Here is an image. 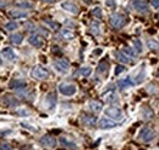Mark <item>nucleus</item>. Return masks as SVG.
<instances>
[{
	"label": "nucleus",
	"mask_w": 159,
	"mask_h": 150,
	"mask_svg": "<svg viewBox=\"0 0 159 150\" xmlns=\"http://www.w3.org/2000/svg\"><path fill=\"white\" fill-rule=\"evenodd\" d=\"M31 75L34 78V79H38V80H45L49 78V71L43 65H36L33 67V69L31 70Z\"/></svg>",
	"instance_id": "nucleus-1"
},
{
	"label": "nucleus",
	"mask_w": 159,
	"mask_h": 150,
	"mask_svg": "<svg viewBox=\"0 0 159 150\" xmlns=\"http://www.w3.org/2000/svg\"><path fill=\"white\" fill-rule=\"evenodd\" d=\"M59 91L64 96H74L76 94V91H77V87L74 84L64 83V84H60L59 85Z\"/></svg>",
	"instance_id": "nucleus-2"
},
{
	"label": "nucleus",
	"mask_w": 159,
	"mask_h": 150,
	"mask_svg": "<svg viewBox=\"0 0 159 150\" xmlns=\"http://www.w3.org/2000/svg\"><path fill=\"white\" fill-rule=\"evenodd\" d=\"M54 69L58 71V73H61V74H65L69 71L70 69V63L66 60V59H59L54 63Z\"/></svg>",
	"instance_id": "nucleus-3"
},
{
	"label": "nucleus",
	"mask_w": 159,
	"mask_h": 150,
	"mask_svg": "<svg viewBox=\"0 0 159 150\" xmlns=\"http://www.w3.org/2000/svg\"><path fill=\"white\" fill-rule=\"evenodd\" d=\"M105 115L113 120H116V121H120L122 120V112L120 108L115 107V106H111V107H108L105 108Z\"/></svg>",
	"instance_id": "nucleus-4"
},
{
	"label": "nucleus",
	"mask_w": 159,
	"mask_h": 150,
	"mask_svg": "<svg viewBox=\"0 0 159 150\" xmlns=\"http://www.w3.org/2000/svg\"><path fill=\"white\" fill-rule=\"evenodd\" d=\"M110 23L115 28H121L125 25V16L121 14H114L110 16Z\"/></svg>",
	"instance_id": "nucleus-5"
},
{
	"label": "nucleus",
	"mask_w": 159,
	"mask_h": 150,
	"mask_svg": "<svg viewBox=\"0 0 159 150\" xmlns=\"http://www.w3.org/2000/svg\"><path fill=\"white\" fill-rule=\"evenodd\" d=\"M140 138H141V140H142V142H145V143H149V142L154 138V132H153L151 128L145 127V128H142V129H141V132H140Z\"/></svg>",
	"instance_id": "nucleus-6"
},
{
	"label": "nucleus",
	"mask_w": 159,
	"mask_h": 150,
	"mask_svg": "<svg viewBox=\"0 0 159 150\" xmlns=\"http://www.w3.org/2000/svg\"><path fill=\"white\" fill-rule=\"evenodd\" d=\"M132 6H134V9H135L137 12H140V14H148V11H149L148 5H147L146 2H143V1H140V0L132 1Z\"/></svg>",
	"instance_id": "nucleus-7"
},
{
	"label": "nucleus",
	"mask_w": 159,
	"mask_h": 150,
	"mask_svg": "<svg viewBox=\"0 0 159 150\" xmlns=\"http://www.w3.org/2000/svg\"><path fill=\"white\" fill-rule=\"evenodd\" d=\"M61 9L68 11V12H70V14H74V15L79 14V6L76 4H74V2H71V1L61 2Z\"/></svg>",
	"instance_id": "nucleus-8"
},
{
	"label": "nucleus",
	"mask_w": 159,
	"mask_h": 150,
	"mask_svg": "<svg viewBox=\"0 0 159 150\" xmlns=\"http://www.w3.org/2000/svg\"><path fill=\"white\" fill-rule=\"evenodd\" d=\"M39 143L43 147H45V148H54L56 145V140L52 136H44V137H42L41 140H39Z\"/></svg>",
	"instance_id": "nucleus-9"
},
{
	"label": "nucleus",
	"mask_w": 159,
	"mask_h": 150,
	"mask_svg": "<svg viewBox=\"0 0 159 150\" xmlns=\"http://www.w3.org/2000/svg\"><path fill=\"white\" fill-rule=\"evenodd\" d=\"M116 127H118V123H115L111 120L102 118L99 121V128H102V129H113V128H116Z\"/></svg>",
	"instance_id": "nucleus-10"
},
{
	"label": "nucleus",
	"mask_w": 159,
	"mask_h": 150,
	"mask_svg": "<svg viewBox=\"0 0 159 150\" xmlns=\"http://www.w3.org/2000/svg\"><path fill=\"white\" fill-rule=\"evenodd\" d=\"M28 43L36 48H41L43 46V38L39 34H32L28 38Z\"/></svg>",
	"instance_id": "nucleus-11"
},
{
	"label": "nucleus",
	"mask_w": 159,
	"mask_h": 150,
	"mask_svg": "<svg viewBox=\"0 0 159 150\" xmlns=\"http://www.w3.org/2000/svg\"><path fill=\"white\" fill-rule=\"evenodd\" d=\"M55 105H56V96H55V94L54 92L48 94L47 97H45V107L48 110H53L55 107Z\"/></svg>",
	"instance_id": "nucleus-12"
},
{
	"label": "nucleus",
	"mask_w": 159,
	"mask_h": 150,
	"mask_svg": "<svg viewBox=\"0 0 159 150\" xmlns=\"http://www.w3.org/2000/svg\"><path fill=\"white\" fill-rule=\"evenodd\" d=\"M1 54H2L4 59H6V60H9V62H12V60H15V58H16L14 49H11L10 47H5V48L1 51Z\"/></svg>",
	"instance_id": "nucleus-13"
},
{
	"label": "nucleus",
	"mask_w": 159,
	"mask_h": 150,
	"mask_svg": "<svg viewBox=\"0 0 159 150\" xmlns=\"http://www.w3.org/2000/svg\"><path fill=\"white\" fill-rule=\"evenodd\" d=\"M134 85H135V81H132L131 78L121 79V80L118 81V86H119L120 89H122V90H126V89H129V87H131V86H134Z\"/></svg>",
	"instance_id": "nucleus-14"
},
{
	"label": "nucleus",
	"mask_w": 159,
	"mask_h": 150,
	"mask_svg": "<svg viewBox=\"0 0 159 150\" xmlns=\"http://www.w3.org/2000/svg\"><path fill=\"white\" fill-rule=\"evenodd\" d=\"M89 108L93 111V112H100L102 108H103V103L99 102V101H95V100H92L89 101Z\"/></svg>",
	"instance_id": "nucleus-15"
},
{
	"label": "nucleus",
	"mask_w": 159,
	"mask_h": 150,
	"mask_svg": "<svg viewBox=\"0 0 159 150\" xmlns=\"http://www.w3.org/2000/svg\"><path fill=\"white\" fill-rule=\"evenodd\" d=\"M10 16L14 17V18H25V17L28 16V14L22 11V10H11L10 11Z\"/></svg>",
	"instance_id": "nucleus-16"
},
{
	"label": "nucleus",
	"mask_w": 159,
	"mask_h": 150,
	"mask_svg": "<svg viewBox=\"0 0 159 150\" xmlns=\"http://www.w3.org/2000/svg\"><path fill=\"white\" fill-rule=\"evenodd\" d=\"M26 86V83L23 80H20V79H15L14 81L10 83V87L11 89H16V90H20V89H23Z\"/></svg>",
	"instance_id": "nucleus-17"
},
{
	"label": "nucleus",
	"mask_w": 159,
	"mask_h": 150,
	"mask_svg": "<svg viewBox=\"0 0 159 150\" xmlns=\"http://www.w3.org/2000/svg\"><path fill=\"white\" fill-rule=\"evenodd\" d=\"M82 122L84 124H87V126H94L97 120H95V117H92V116H88V115H83L82 116Z\"/></svg>",
	"instance_id": "nucleus-18"
},
{
	"label": "nucleus",
	"mask_w": 159,
	"mask_h": 150,
	"mask_svg": "<svg viewBox=\"0 0 159 150\" xmlns=\"http://www.w3.org/2000/svg\"><path fill=\"white\" fill-rule=\"evenodd\" d=\"M114 55L116 57V59H118V60H120V62H122V63H125V64H127V63H130V62H131V60H130V58H129L126 54L121 53V52H115V53H114Z\"/></svg>",
	"instance_id": "nucleus-19"
},
{
	"label": "nucleus",
	"mask_w": 159,
	"mask_h": 150,
	"mask_svg": "<svg viewBox=\"0 0 159 150\" xmlns=\"http://www.w3.org/2000/svg\"><path fill=\"white\" fill-rule=\"evenodd\" d=\"M10 41H11L14 44H21L22 41H23V37H22L21 33H14V34H11Z\"/></svg>",
	"instance_id": "nucleus-20"
},
{
	"label": "nucleus",
	"mask_w": 159,
	"mask_h": 150,
	"mask_svg": "<svg viewBox=\"0 0 159 150\" xmlns=\"http://www.w3.org/2000/svg\"><path fill=\"white\" fill-rule=\"evenodd\" d=\"M60 143H61V145L65 147V148H70V149H75V148H76V144L72 143L71 140H69L68 138H60Z\"/></svg>",
	"instance_id": "nucleus-21"
},
{
	"label": "nucleus",
	"mask_w": 159,
	"mask_h": 150,
	"mask_svg": "<svg viewBox=\"0 0 159 150\" xmlns=\"http://www.w3.org/2000/svg\"><path fill=\"white\" fill-rule=\"evenodd\" d=\"M147 46L151 51H159V42L156 39H148L147 41Z\"/></svg>",
	"instance_id": "nucleus-22"
},
{
	"label": "nucleus",
	"mask_w": 159,
	"mask_h": 150,
	"mask_svg": "<svg viewBox=\"0 0 159 150\" xmlns=\"http://www.w3.org/2000/svg\"><path fill=\"white\" fill-rule=\"evenodd\" d=\"M61 37H63L64 39H72V38L75 37V34H74L70 30L65 28V30H61Z\"/></svg>",
	"instance_id": "nucleus-23"
},
{
	"label": "nucleus",
	"mask_w": 159,
	"mask_h": 150,
	"mask_svg": "<svg viewBox=\"0 0 159 150\" xmlns=\"http://www.w3.org/2000/svg\"><path fill=\"white\" fill-rule=\"evenodd\" d=\"M16 6L17 7H22V9H32L33 4L29 2V1H18V2H16Z\"/></svg>",
	"instance_id": "nucleus-24"
},
{
	"label": "nucleus",
	"mask_w": 159,
	"mask_h": 150,
	"mask_svg": "<svg viewBox=\"0 0 159 150\" xmlns=\"http://www.w3.org/2000/svg\"><path fill=\"white\" fill-rule=\"evenodd\" d=\"M122 53L124 54H126L129 58H134V57H136V52L132 49V48H130V47H125L124 49H122Z\"/></svg>",
	"instance_id": "nucleus-25"
},
{
	"label": "nucleus",
	"mask_w": 159,
	"mask_h": 150,
	"mask_svg": "<svg viewBox=\"0 0 159 150\" xmlns=\"http://www.w3.org/2000/svg\"><path fill=\"white\" fill-rule=\"evenodd\" d=\"M108 68H109V65H108L107 62H100V63L98 64V73L104 74V73L108 71Z\"/></svg>",
	"instance_id": "nucleus-26"
},
{
	"label": "nucleus",
	"mask_w": 159,
	"mask_h": 150,
	"mask_svg": "<svg viewBox=\"0 0 159 150\" xmlns=\"http://www.w3.org/2000/svg\"><path fill=\"white\" fill-rule=\"evenodd\" d=\"M92 15H93L94 17H97V18H102L103 11H102V9H100L99 6H95V7L92 9Z\"/></svg>",
	"instance_id": "nucleus-27"
},
{
	"label": "nucleus",
	"mask_w": 159,
	"mask_h": 150,
	"mask_svg": "<svg viewBox=\"0 0 159 150\" xmlns=\"http://www.w3.org/2000/svg\"><path fill=\"white\" fill-rule=\"evenodd\" d=\"M79 73L82 76H89L91 73H92V68H91V67H83V68L80 69Z\"/></svg>",
	"instance_id": "nucleus-28"
},
{
	"label": "nucleus",
	"mask_w": 159,
	"mask_h": 150,
	"mask_svg": "<svg viewBox=\"0 0 159 150\" xmlns=\"http://www.w3.org/2000/svg\"><path fill=\"white\" fill-rule=\"evenodd\" d=\"M17 27H18V23H17V22H15V21L7 22V23L5 25V28H6L7 31H14V30H17Z\"/></svg>",
	"instance_id": "nucleus-29"
},
{
	"label": "nucleus",
	"mask_w": 159,
	"mask_h": 150,
	"mask_svg": "<svg viewBox=\"0 0 159 150\" xmlns=\"http://www.w3.org/2000/svg\"><path fill=\"white\" fill-rule=\"evenodd\" d=\"M100 27H99V23L98 22H92L91 23V31H92V33H94V34H99L100 33Z\"/></svg>",
	"instance_id": "nucleus-30"
},
{
	"label": "nucleus",
	"mask_w": 159,
	"mask_h": 150,
	"mask_svg": "<svg viewBox=\"0 0 159 150\" xmlns=\"http://www.w3.org/2000/svg\"><path fill=\"white\" fill-rule=\"evenodd\" d=\"M134 48L136 49V53H142V43L140 39H135L134 41Z\"/></svg>",
	"instance_id": "nucleus-31"
},
{
	"label": "nucleus",
	"mask_w": 159,
	"mask_h": 150,
	"mask_svg": "<svg viewBox=\"0 0 159 150\" xmlns=\"http://www.w3.org/2000/svg\"><path fill=\"white\" fill-rule=\"evenodd\" d=\"M124 71H125V67H124V65H116L114 74H115V75H119V74H121V73H124Z\"/></svg>",
	"instance_id": "nucleus-32"
},
{
	"label": "nucleus",
	"mask_w": 159,
	"mask_h": 150,
	"mask_svg": "<svg viewBox=\"0 0 159 150\" xmlns=\"http://www.w3.org/2000/svg\"><path fill=\"white\" fill-rule=\"evenodd\" d=\"M16 113H17L18 116H28V115H31V112L27 111V110H17Z\"/></svg>",
	"instance_id": "nucleus-33"
},
{
	"label": "nucleus",
	"mask_w": 159,
	"mask_h": 150,
	"mask_svg": "<svg viewBox=\"0 0 159 150\" xmlns=\"http://www.w3.org/2000/svg\"><path fill=\"white\" fill-rule=\"evenodd\" d=\"M45 23L47 25H49L52 28H54V30H58L59 28V25L56 23V22H52V21H45Z\"/></svg>",
	"instance_id": "nucleus-34"
},
{
	"label": "nucleus",
	"mask_w": 159,
	"mask_h": 150,
	"mask_svg": "<svg viewBox=\"0 0 159 150\" xmlns=\"http://www.w3.org/2000/svg\"><path fill=\"white\" fill-rule=\"evenodd\" d=\"M9 5V1L7 0H0V9H4Z\"/></svg>",
	"instance_id": "nucleus-35"
},
{
	"label": "nucleus",
	"mask_w": 159,
	"mask_h": 150,
	"mask_svg": "<svg viewBox=\"0 0 159 150\" xmlns=\"http://www.w3.org/2000/svg\"><path fill=\"white\" fill-rule=\"evenodd\" d=\"M152 6L154 9H159V0H152Z\"/></svg>",
	"instance_id": "nucleus-36"
},
{
	"label": "nucleus",
	"mask_w": 159,
	"mask_h": 150,
	"mask_svg": "<svg viewBox=\"0 0 159 150\" xmlns=\"http://www.w3.org/2000/svg\"><path fill=\"white\" fill-rule=\"evenodd\" d=\"M0 150H12L10 148V145L9 144H2L1 147H0Z\"/></svg>",
	"instance_id": "nucleus-37"
},
{
	"label": "nucleus",
	"mask_w": 159,
	"mask_h": 150,
	"mask_svg": "<svg viewBox=\"0 0 159 150\" xmlns=\"http://www.w3.org/2000/svg\"><path fill=\"white\" fill-rule=\"evenodd\" d=\"M21 126H22V127H27V129H29V131H36V129H34V127H32V126H29V124L21 123Z\"/></svg>",
	"instance_id": "nucleus-38"
},
{
	"label": "nucleus",
	"mask_w": 159,
	"mask_h": 150,
	"mask_svg": "<svg viewBox=\"0 0 159 150\" xmlns=\"http://www.w3.org/2000/svg\"><path fill=\"white\" fill-rule=\"evenodd\" d=\"M107 5H109V6H115V2L111 1V0H107Z\"/></svg>",
	"instance_id": "nucleus-39"
},
{
	"label": "nucleus",
	"mask_w": 159,
	"mask_h": 150,
	"mask_svg": "<svg viewBox=\"0 0 159 150\" xmlns=\"http://www.w3.org/2000/svg\"><path fill=\"white\" fill-rule=\"evenodd\" d=\"M25 26H26L27 28H34V26H33V23H26Z\"/></svg>",
	"instance_id": "nucleus-40"
},
{
	"label": "nucleus",
	"mask_w": 159,
	"mask_h": 150,
	"mask_svg": "<svg viewBox=\"0 0 159 150\" xmlns=\"http://www.w3.org/2000/svg\"><path fill=\"white\" fill-rule=\"evenodd\" d=\"M42 1H44V2H48V4H53V2H55V0H42Z\"/></svg>",
	"instance_id": "nucleus-41"
},
{
	"label": "nucleus",
	"mask_w": 159,
	"mask_h": 150,
	"mask_svg": "<svg viewBox=\"0 0 159 150\" xmlns=\"http://www.w3.org/2000/svg\"><path fill=\"white\" fill-rule=\"evenodd\" d=\"M1 64H2V60H1V58H0V65H1Z\"/></svg>",
	"instance_id": "nucleus-42"
},
{
	"label": "nucleus",
	"mask_w": 159,
	"mask_h": 150,
	"mask_svg": "<svg viewBox=\"0 0 159 150\" xmlns=\"http://www.w3.org/2000/svg\"><path fill=\"white\" fill-rule=\"evenodd\" d=\"M158 17H159V12H158Z\"/></svg>",
	"instance_id": "nucleus-43"
}]
</instances>
